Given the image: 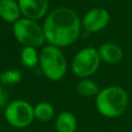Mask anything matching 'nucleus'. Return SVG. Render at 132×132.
Segmentation results:
<instances>
[{
	"mask_svg": "<svg viewBox=\"0 0 132 132\" xmlns=\"http://www.w3.org/2000/svg\"><path fill=\"white\" fill-rule=\"evenodd\" d=\"M43 31L45 40L58 47L68 46L76 41L80 33V20L69 7H58L48 13Z\"/></svg>",
	"mask_w": 132,
	"mask_h": 132,
	"instance_id": "f257e3e1",
	"label": "nucleus"
},
{
	"mask_svg": "<svg viewBox=\"0 0 132 132\" xmlns=\"http://www.w3.org/2000/svg\"><path fill=\"white\" fill-rule=\"evenodd\" d=\"M128 102L127 92L119 86L104 88L96 95V108L106 118H117L123 114L128 107Z\"/></svg>",
	"mask_w": 132,
	"mask_h": 132,
	"instance_id": "f03ea898",
	"label": "nucleus"
},
{
	"mask_svg": "<svg viewBox=\"0 0 132 132\" xmlns=\"http://www.w3.org/2000/svg\"><path fill=\"white\" fill-rule=\"evenodd\" d=\"M39 66L43 75L54 81L60 80L66 73L67 62L60 47L50 44L39 54Z\"/></svg>",
	"mask_w": 132,
	"mask_h": 132,
	"instance_id": "7ed1b4c3",
	"label": "nucleus"
},
{
	"mask_svg": "<svg viewBox=\"0 0 132 132\" xmlns=\"http://www.w3.org/2000/svg\"><path fill=\"white\" fill-rule=\"evenodd\" d=\"M13 35L24 46L39 47L45 41L43 28L35 21L28 18L19 19L13 23Z\"/></svg>",
	"mask_w": 132,
	"mask_h": 132,
	"instance_id": "20e7f679",
	"label": "nucleus"
},
{
	"mask_svg": "<svg viewBox=\"0 0 132 132\" xmlns=\"http://www.w3.org/2000/svg\"><path fill=\"white\" fill-rule=\"evenodd\" d=\"M100 61L101 58L99 56L98 50L92 46L81 48L76 53L72 60V72L76 76L82 78L91 76L98 70L100 66Z\"/></svg>",
	"mask_w": 132,
	"mask_h": 132,
	"instance_id": "39448f33",
	"label": "nucleus"
},
{
	"mask_svg": "<svg viewBox=\"0 0 132 132\" xmlns=\"http://www.w3.org/2000/svg\"><path fill=\"white\" fill-rule=\"evenodd\" d=\"M4 116L7 123L12 127L25 128L35 119L34 106L25 100H13L6 105Z\"/></svg>",
	"mask_w": 132,
	"mask_h": 132,
	"instance_id": "423d86ee",
	"label": "nucleus"
},
{
	"mask_svg": "<svg viewBox=\"0 0 132 132\" xmlns=\"http://www.w3.org/2000/svg\"><path fill=\"white\" fill-rule=\"evenodd\" d=\"M110 14L102 7H96L90 9L82 19V27L92 33H97L102 31L109 23Z\"/></svg>",
	"mask_w": 132,
	"mask_h": 132,
	"instance_id": "0eeeda50",
	"label": "nucleus"
},
{
	"mask_svg": "<svg viewBox=\"0 0 132 132\" xmlns=\"http://www.w3.org/2000/svg\"><path fill=\"white\" fill-rule=\"evenodd\" d=\"M24 18L39 20L45 15L48 9V0H18Z\"/></svg>",
	"mask_w": 132,
	"mask_h": 132,
	"instance_id": "6e6552de",
	"label": "nucleus"
},
{
	"mask_svg": "<svg viewBox=\"0 0 132 132\" xmlns=\"http://www.w3.org/2000/svg\"><path fill=\"white\" fill-rule=\"evenodd\" d=\"M98 53L101 60H103L107 64H116L123 58L122 48L118 44L112 42H105L101 44L98 48Z\"/></svg>",
	"mask_w": 132,
	"mask_h": 132,
	"instance_id": "1a4fd4ad",
	"label": "nucleus"
},
{
	"mask_svg": "<svg viewBox=\"0 0 132 132\" xmlns=\"http://www.w3.org/2000/svg\"><path fill=\"white\" fill-rule=\"evenodd\" d=\"M22 14L19 2L15 0H0V16L7 23H14Z\"/></svg>",
	"mask_w": 132,
	"mask_h": 132,
	"instance_id": "9d476101",
	"label": "nucleus"
},
{
	"mask_svg": "<svg viewBox=\"0 0 132 132\" xmlns=\"http://www.w3.org/2000/svg\"><path fill=\"white\" fill-rule=\"evenodd\" d=\"M57 132H75L77 128V121L74 114L69 111H62L56 119Z\"/></svg>",
	"mask_w": 132,
	"mask_h": 132,
	"instance_id": "9b49d317",
	"label": "nucleus"
},
{
	"mask_svg": "<svg viewBox=\"0 0 132 132\" xmlns=\"http://www.w3.org/2000/svg\"><path fill=\"white\" fill-rule=\"evenodd\" d=\"M55 114L54 106L48 102H39L34 106V117L39 122H50Z\"/></svg>",
	"mask_w": 132,
	"mask_h": 132,
	"instance_id": "f8f14e48",
	"label": "nucleus"
},
{
	"mask_svg": "<svg viewBox=\"0 0 132 132\" xmlns=\"http://www.w3.org/2000/svg\"><path fill=\"white\" fill-rule=\"evenodd\" d=\"M21 60L25 67L33 68L39 63V55L34 46H24L21 52Z\"/></svg>",
	"mask_w": 132,
	"mask_h": 132,
	"instance_id": "ddd939ff",
	"label": "nucleus"
},
{
	"mask_svg": "<svg viewBox=\"0 0 132 132\" xmlns=\"http://www.w3.org/2000/svg\"><path fill=\"white\" fill-rule=\"evenodd\" d=\"M76 91L84 97H94L99 93V87L95 81L84 78L77 82Z\"/></svg>",
	"mask_w": 132,
	"mask_h": 132,
	"instance_id": "4468645a",
	"label": "nucleus"
},
{
	"mask_svg": "<svg viewBox=\"0 0 132 132\" xmlns=\"http://www.w3.org/2000/svg\"><path fill=\"white\" fill-rule=\"evenodd\" d=\"M0 79L4 85H15L22 80V73L18 69H9L1 74Z\"/></svg>",
	"mask_w": 132,
	"mask_h": 132,
	"instance_id": "2eb2a0df",
	"label": "nucleus"
},
{
	"mask_svg": "<svg viewBox=\"0 0 132 132\" xmlns=\"http://www.w3.org/2000/svg\"><path fill=\"white\" fill-rule=\"evenodd\" d=\"M7 98H8V96H7L6 91L0 85V107L4 106V104L7 102Z\"/></svg>",
	"mask_w": 132,
	"mask_h": 132,
	"instance_id": "dca6fc26",
	"label": "nucleus"
},
{
	"mask_svg": "<svg viewBox=\"0 0 132 132\" xmlns=\"http://www.w3.org/2000/svg\"><path fill=\"white\" fill-rule=\"evenodd\" d=\"M21 132H28V131H21Z\"/></svg>",
	"mask_w": 132,
	"mask_h": 132,
	"instance_id": "f3484780",
	"label": "nucleus"
}]
</instances>
